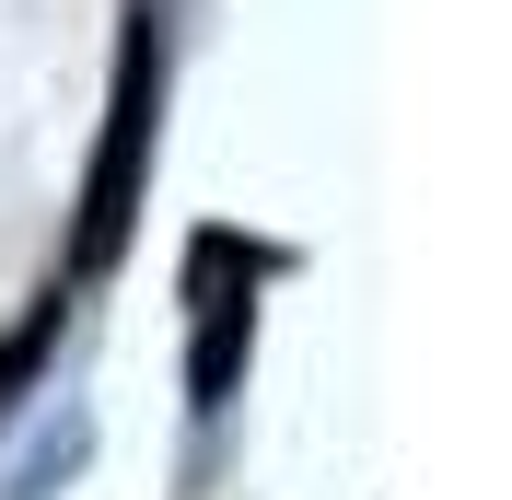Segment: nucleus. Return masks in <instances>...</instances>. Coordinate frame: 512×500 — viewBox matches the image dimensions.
<instances>
[{
    "label": "nucleus",
    "instance_id": "nucleus-1",
    "mask_svg": "<svg viewBox=\"0 0 512 500\" xmlns=\"http://www.w3.org/2000/svg\"><path fill=\"white\" fill-rule=\"evenodd\" d=\"M140 128H152V82H140V59H128V82H117V128H105V163H94V221H82V256H117V233H128V175H140Z\"/></svg>",
    "mask_w": 512,
    "mask_h": 500
}]
</instances>
